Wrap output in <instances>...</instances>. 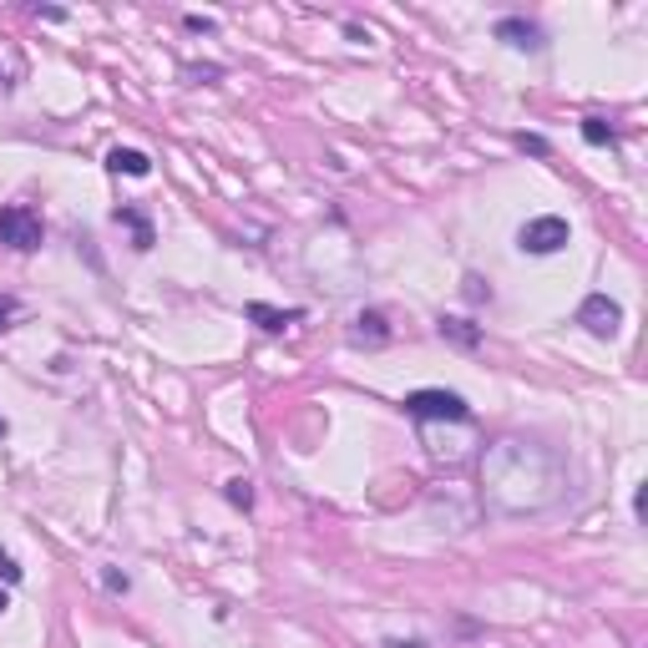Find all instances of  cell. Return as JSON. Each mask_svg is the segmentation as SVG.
Wrapping results in <instances>:
<instances>
[{
    "label": "cell",
    "mask_w": 648,
    "mask_h": 648,
    "mask_svg": "<svg viewBox=\"0 0 648 648\" xmlns=\"http://www.w3.org/2000/svg\"><path fill=\"white\" fill-rule=\"evenodd\" d=\"M562 243H567V218H557V213L527 218L522 233H517V249H522V254H557Z\"/></svg>",
    "instance_id": "obj_4"
},
{
    "label": "cell",
    "mask_w": 648,
    "mask_h": 648,
    "mask_svg": "<svg viewBox=\"0 0 648 648\" xmlns=\"http://www.w3.org/2000/svg\"><path fill=\"white\" fill-rule=\"evenodd\" d=\"M243 314H249L254 324H264V330H289V324H299V309H269V304H249V309H243Z\"/></svg>",
    "instance_id": "obj_10"
},
{
    "label": "cell",
    "mask_w": 648,
    "mask_h": 648,
    "mask_svg": "<svg viewBox=\"0 0 648 648\" xmlns=\"http://www.w3.org/2000/svg\"><path fill=\"white\" fill-rule=\"evenodd\" d=\"M6 608H11V598H6V593H0V613H6Z\"/></svg>",
    "instance_id": "obj_19"
},
{
    "label": "cell",
    "mask_w": 648,
    "mask_h": 648,
    "mask_svg": "<svg viewBox=\"0 0 648 648\" xmlns=\"http://www.w3.org/2000/svg\"><path fill=\"white\" fill-rule=\"evenodd\" d=\"M497 41H507V46H517V51H542V46H547V41H542V26L527 21V16H502V21H497Z\"/></svg>",
    "instance_id": "obj_6"
},
{
    "label": "cell",
    "mask_w": 648,
    "mask_h": 648,
    "mask_svg": "<svg viewBox=\"0 0 648 648\" xmlns=\"http://www.w3.org/2000/svg\"><path fill=\"white\" fill-rule=\"evenodd\" d=\"M517 142H522V147H527V152H547V142H542V137H527V132H522V137H517Z\"/></svg>",
    "instance_id": "obj_17"
},
{
    "label": "cell",
    "mask_w": 648,
    "mask_h": 648,
    "mask_svg": "<svg viewBox=\"0 0 648 648\" xmlns=\"http://www.w3.org/2000/svg\"><path fill=\"white\" fill-rule=\"evenodd\" d=\"M385 648H426V643H400V638H395V643H385Z\"/></svg>",
    "instance_id": "obj_18"
},
{
    "label": "cell",
    "mask_w": 648,
    "mask_h": 648,
    "mask_svg": "<svg viewBox=\"0 0 648 648\" xmlns=\"http://www.w3.org/2000/svg\"><path fill=\"white\" fill-rule=\"evenodd\" d=\"M228 502L233 507H254V486L249 481H228Z\"/></svg>",
    "instance_id": "obj_14"
},
{
    "label": "cell",
    "mask_w": 648,
    "mask_h": 648,
    "mask_svg": "<svg viewBox=\"0 0 648 648\" xmlns=\"http://www.w3.org/2000/svg\"><path fill=\"white\" fill-rule=\"evenodd\" d=\"M583 137L593 142V147H613L618 137H613V127L608 122H598V117H583Z\"/></svg>",
    "instance_id": "obj_12"
},
{
    "label": "cell",
    "mask_w": 648,
    "mask_h": 648,
    "mask_svg": "<svg viewBox=\"0 0 648 648\" xmlns=\"http://www.w3.org/2000/svg\"><path fill=\"white\" fill-rule=\"evenodd\" d=\"M441 340H456L461 350H476L481 330H476V324H466V319H441Z\"/></svg>",
    "instance_id": "obj_11"
},
{
    "label": "cell",
    "mask_w": 648,
    "mask_h": 648,
    "mask_svg": "<svg viewBox=\"0 0 648 648\" xmlns=\"http://www.w3.org/2000/svg\"><path fill=\"white\" fill-rule=\"evenodd\" d=\"M405 416H416V421H471V405L456 390H411L405 395Z\"/></svg>",
    "instance_id": "obj_2"
},
{
    "label": "cell",
    "mask_w": 648,
    "mask_h": 648,
    "mask_svg": "<svg viewBox=\"0 0 648 648\" xmlns=\"http://www.w3.org/2000/svg\"><path fill=\"white\" fill-rule=\"evenodd\" d=\"M11 314H16V299H11V294H0V330H6V319H11Z\"/></svg>",
    "instance_id": "obj_16"
},
{
    "label": "cell",
    "mask_w": 648,
    "mask_h": 648,
    "mask_svg": "<svg viewBox=\"0 0 648 648\" xmlns=\"http://www.w3.org/2000/svg\"><path fill=\"white\" fill-rule=\"evenodd\" d=\"M0 436H6V421H0Z\"/></svg>",
    "instance_id": "obj_20"
},
{
    "label": "cell",
    "mask_w": 648,
    "mask_h": 648,
    "mask_svg": "<svg viewBox=\"0 0 648 648\" xmlns=\"http://www.w3.org/2000/svg\"><path fill=\"white\" fill-rule=\"evenodd\" d=\"M21 578H26V567H21L6 547H0V583H21Z\"/></svg>",
    "instance_id": "obj_13"
},
{
    "label": "cell",
    "mask_w": 648,
    "mask_h": 648,
    "mask_svg": "<svg viewBox=\"0 0 648 648\" xmlns=\"http://www.w3.org/2000/svg\"><path fill=\"white\" fill-rule=\"evenodd\" d=\"M567 497V466L552 446L502 436L481 456V502L497 517H537Z\"/></svg>",
    "instance_id": "obj_1"
},
{
    "label": "cell",
    "mask_w": 648,
    "mask_h": 648,
    "mask_svg": "<svg viewBox=\"0 0 648 648\" xmlns=\"http://www.w3.org/2000/svg\"><path fill=\"white\" fill-rule=\"evenodd\" d=\"M102 583H107V588H112V593H127V578H122V573H117V567H107V573H102Z\"/></svg>",
    "instance_id": "obj_15"
},
{
    "label": "cell",
    "mask_w": 648,
    "mask_h": 648,
    "mask_svg": "<svg viewBox=\"0 0 648 648\" xmlns=\"http://www.w3.org/2000/svg\"><path fill=\"white\" fill-rule=\"evenodd\" d=\"M578 324H583L588 335H598V340H613L618 324H623V304L608 299V294H588L583 309H578Z\"/></svg>",
    "instance_id": "obj_5"
},
{
    "label": "cell",
    "mask_w": 648,
    "mask_h": 648,
    "mask_svg": "<svg viewBox=\"0 0 648 648\" xmlns=\"http://www.w3.org/2000/svg\"><path fill=\"white\" fill-rule=\"evenodd\" d=\"M112 218L132 228V238H137V243H132V249H142V254H147V249H152V243H157V233H152V223H147V213H142V208H117Z\"/></svg>",
    "instance_id": "obj_9"
},
{
    "label": "cell",
    "mask_w": 648,
    "mask_h": 648,
    "mask_svg": "<svg viewBox=\"0 0 648 648\" xmlns=\"http://www.w3.org/2000/svg\"><path fill=\"white\" fill-rule=\"evenodd\" d=\"M350 340H355V345H370V350L390 345V324H385V314H380V309H365V314L355 319V330H350Z\"/></svg>",
    "instance_id": "obj_7"
},
{
    "label": "cell",
    "mask_w": 648,
    "mask_h": 648,
    "mask_svg": "<svg viewBox=\"0 0 648 648\" xmlns=\"http://www.w3.org/2000/svg\"><path fill=\"white\" fill-rule=\"evenodd\" d=\"M107 168H112V173H127V178H147V173H152V157L137 152V147H112V152H107Z\"/></svg>",
    "instance_id": "obj_8"
},
{
    "label": "cell",
    "mask_w": 648,
    "mask_h": 648,
    "mask_svg": "<svg viewBox=\"0 0 648 648\" xmlns=\"http://www.w3.org/2000/svg\"><path fill=\"white\" fill-rule=\"evenodd\" d=\"M41 238H46V223H41L36 208H26V203L0 208V243H11V249L31 254V249H41Z\"/></svg>",
    "instance_id": "obj_3"
}]
</instances>
